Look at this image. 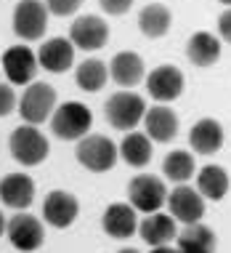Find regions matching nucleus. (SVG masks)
<instances>
[{
	"label": "nucleus",
	"mask_w": 231,
	"mask_h": 253,
	"mask_svg": "<svg viewBox=\"0 0 231 253\" xmlns=\"http://www.w3.org/2000/svg\"><path fill=\"white\" fill-rule=\"evenodd\" d=\"M167 208H170L173 218L183 224H197L205 216V197L194 192L192 187H178L167 195Z\"/></svg>",
	"instance_id": "obj_13"
},
{
	"label": "nucleus",
	"mask_w": 231,
	"mask_h": 253,
	"mask_svg": "<svg viewBox=\"0 0 231 253\" xmlns=\"http://www.w3.org/2000/svg\"><path fill=\"white\" fill-rule=\"evenodd\" d=\"M152 141H149L146 133H138V131H131L122 139L120 144V157L128 163V166L133 168H144L149 166V160H152Z\"/></svg>",
	"instance_id": "obj_25"
},
{
	"label": "nucleus",
	"mask_w": 231,
	"mask_h": 253,
	"mask_svg": "<svg viewBox=\"0 0 231 253\" xmlns=\"http://www.w3.org/2000/svg\"><path fill=\"white\" fill-rule=\"evenodd\" d=\"M215 232L205 227L202 221L186 224V229L175 235V248L181 253H215Z\"/></svg>",
	"instance_id": "obj_20"
},
{
	"label": "nucleus",
	"mask_w": 231,
	"mask_h": 253,
	"mask_svg": "<svg viewBox=\"0 0 231 253\" xmlns=\"http://www.w3.org/2000/svg\"><path fill=\"white\" fill-rule=\"evenodd\" d=\"M77 163L93 173H104V170H112L114 163L120 157V149L114 147V141L104 133H88L77 141Z\"/></svg>",
	"instance_id": "obj_2"
},
{
	"label": "nucleus",
	"mask_w": 231,
	"mask_h": 253,
	"mask_svg": "<svg viewBox=\"0 0 231 253\" xmlns=\"http://www.w3.org/2000/svg\"><path fill=\"white\" fill-rule=\"evenodd\" d=\"M56 109V88L48 83H32L19 99V115L27 126H40Z\"/></svg>",
	"instance_id": "obj_5"
},
{
	"label": "nucleus",
	"mask_w": 231,
	"mask_h": 253,
	"mask_svg": "<svg viewBox=\"0 0 231 253\" xmlns=\"http://www.w3.org/2000/svg\"><path fill=\"white\" fill-rule=\"evenodd\" d=\"M144 128L152 141L167 144L178 136V118L170 107H149L144 112Z\"/></svg>",
	"instance_id": "obj_16"
},
{
	"label": "nucleus",
	"mask_w": 231,
	"mask_h": 253,
	"mask_svg": "<svg viewBox=\"0 0 231 253\" xmlns=\"http://www.w3.org/2000/svg\"><path fill=\"white\" fill-rule=\"evenodd\" d=\"M231 187V179L226 173V168L221 166H205L197 173V192L202 197H207V200H223Z\"/></svg>",
	"instance_id": "obj_24"
},
{
	"label": "nucleus",
	"mask_w": 231,
	"mask_h": 253,
	"mask_svg": "<svg viewBox=\"0 0 231 253\" xmlns=\"http://www.w3.org/2000/svg\"><path fill=\"white\" fill-rule=\"evenodd\" d=\"M117 253H138V251H133V248H122V251H117Z\"/></svg>",
	"instance_id": "obj_34"
},
{
	"label": "nucleus",
	"mask_w": 231,
	"mask_h": 253,
	"mask_svg": "<svg viewBox=\"0 0 231 253\" xmlns=\"http://www.w3.org/2000/svg\"><path fill=\"white\" fill-rule=\"evenodd\" d=\"M0 200L8 208L27 211L35 200V181L27 173H8L0 179Z\"/></svg>",
	"instance_id": "obj_14"
},
{
	"label": "nucleus",
	"mask_w": 231,
	"mask_h": 253,
	"mask_svg": "<svg viewBox=\"0 0 231 253\" xmlns=\"http://www.w3.org/2000/svg\"><path fill=\"white\" fill-rule=\"evenodd\" d=\"M99 3H101V8L109 13V16H122V13L131 11L133 0H99Z\"/></svg>",
	"instance_id": "obj_30"
},
{
	"label": "nucleus",
	"mask_w": 231,
	"mask_h": 253,
	"mask_svg": "<svg viewBox=\"0 0 231 253\" xmlns=\"http://www.w3.org/2000/svg\"><path fill=\"white\" fill-rule=\"evenodd\" d=\"M5 235H8L11 245L22 253H32L37 251L40 245L45 243V229H43V221L30 213H16L5 224Z\"/></svg>",
	"instance_id": "obj_8"
},
{
	"label": "nucleus",
	"mask_w": 231,
	"mask_h": 253,
	"mask_svg": "<svg viewBox=\"0 0 231 253\" xmlns=\"http://www.w3.org/2000/svg\"><path fill=\"white\" fill-rule=\"evenodd\" d=\"M101 227H104L106 235L117 237V240H125L131 237L135 229H138V221H135V208L131 203H112L109 208L101 216Z\"/></svg>",
	"instance_id": "obj_18"
},
{
	"label": "nucleus",
	"mask_w": 231,
	"mask_h": 253,
	"mask_svg": "<svg viewBox=\"0 0 231 253\" xmlns=\"http://www.w3.org/2000/svg\"><path fill=\"white\" fill-rule=\"evenodd\" d=\"M77 213H80V203H77V197L72 192H66V189H53V192H48V197L43 200L45 221L56 229L72 227Z\"/></svg>",
	"instance_id": "obj_10"
},
{
	"label": "nucleus",
	"mask_w": 231,
	"mask_h": 253,
	"mask_svg": "<svg viewBox=\"0 0 231 253\" xmlns=\"http://www.w3.org/2000/svg\"><path fill=\"white\" fill-rule=\"evenodd\" d=\"M91 126H93V112L83 101H66V104L53 109L51 115L53 133L64 141H80L83 136H88Z\"/></svg>",
	"instance_id": "obj_1"
},
{
	"label": "nucleus",
	"mask_w": 231,
	"mask_h": 253,
	"mask_svg": "<svg viewBox=\"0 0 231 253\" xmlns=\"http://www.w3.org/2000/svg\"><path fill=\"white\" fill-rule=\"evenodd\" d=\"M221 3H223V5H231V0H221Z\"/></svg>",
	"instance_id": "obj_35"
},
{
	"label": "nucleus",
	"mask_w": 231,
	"mask_h": 253,
	"mask_svg": "<svg viewBox=\"0 0 231 253\" xmlns=\"http://www.w3.org/2000/svg\"><path fill=\"white\" fill-rule=\"evenodd\" d=\"M69 40L74 48H83V51H99L106 45L109 40V24L104 22L101 16H80L72 22V30H69Z\"/></svg>",
	"instance_id": "obj_9"
},
{
	"label": "nucleus",
	"mask_w": 231,
	"mask_h": 253,
	"mask_svg": "<svg viewBox=\"0 0 231 253\" xmlns=\"http://www.w3.org/2000/svg\"><path fill=\"white\" fill-rule=\"evenodd\" d=\"M183 72L173 64H162L146 75V91L157 101H175L183 93Z\"/></svg>",
	"instance_id": "obj_11"
},
{
	"label": "nucleus",
	"mask_w": 231,
	"mask_h": 253,
	"mask_svg": "<svg viewBox=\"0 0 231 253\" xmlns=\"http://www.w3.org/2000/svg\"><path fill=\"white\" fill-rule=\"evenodd\" d=\"M80 5H83V0H45L48 13H56V16H69Z\"/></svg>",
	"instance_id": "obj_28"
},
{
	"label": "nucleus",
	"mask_w": 231,
	"mask_h": 253,
	"mask_svg": "<svg viewBox=\"0 0 231 253\" xmlns=\"http://www.w3.org/2000/svg\"><path fill=\"white\" fill-rule=\"evenodd\" d=\"M226 141L223 126L215 118H202L194 123V128L189 131V144H192L199 155H213L218 152Z\"/></svg>",
	"instance_id": "obj_19"
},
{
	"label": "nucleus",
	"mask_w": 231,
	"mask_h": 253,
	"mask_svg": "<svg viewBox=\"0 0 231 253\" xmlns=\"http://www.w3.org/2000/svg\"><path fill=\"white\" fill-rule=\"evenodd\" d=\"M8 149H11V155H13L16 163L32 168V166H40V163L48 157L51 144L35 126H22V128H16V131L11 133Z\"/></svg>",
	"instance_id": "obj_4"
},
{
	"label": "nucleus",
	"mask_w": 231,
	"mask_h": 253,
	"mask_svg": "<svg viewBox=\"0 0 231 253\" xmlns=\"http://www.w3.org/2000/svg\"><path fill=\"white\" fill-rule=\"evenodd\" d=\"M5 232V218H3V213H0V235Z\"/></svg>",
	"instance_id": "obj_33"
},
{
	"label": "nucleus",
	"mask_w": 231,
	"mask_h": 253,
	"mask_svg": "<svg viewBox=\"0 0 231 253\" xmlns=\"http://www.w3.org/2000/svg\"><path fill=\"white\" fill-rule=\"evenodd\" d=\"M128 197L131 205L141 213H157L162 205L167 203V187L165 181L152 173H138L128 184Z\"/></svg>",
	"instance_id": "obj_6"
},
{
	"label": "nucleus",
	"mask_w": 231,
	"mask_h": 253,
	"mask_svg": "<svg viewBox=\"0 0 231 253\" xmlns=\"http://www.w3.org/2000/svg\"><path fill=\"white\" fill-rule=\"evenodd\" d=\"M170 24H173V13H170V8H167V5H162V3H149V5H144V8H141V13H138V27H141V32H144L146 38H152V40L167 35Z\"/></svg>",
	"instance_id": "obj_23"
},
{
	"label": "nucleus",
	"mask_w": 231,
	"mask_h": 253,
	"mask_svg": "<svg viewBox=\"0 0 231 253\" xmlns=\"http://www.w3.org/2000/svg\"><path fill=\"white\" fill-rule=\"evenodd\" d=\"M106 78H109V70H106V64L101 59H85L83 64L74 70V83L83 88V91H91V93L101 91V85L106 83Z\"/></svg>",
	"instance_id": "obj_26"
},
{
	"label": "nucleus",
	"mask_w": 231,
	"mask_h": 253,
	"mask_svg": "<svg viewBox=\"0 0 231 253\" xmlns=\"http://www.w3.org/2000/svg\"><path fill=\"white\" fill-rule=\"evenodd\" d=\"M48 27V8L43 0H22L13 8V32L22 40H40Z\"/></svg>",
	"instance_id": "obj_7"
},
{
	"label": "nucleus",
	"mask_w": 231,
	"mask_h": 253,
	"mask_svg": "<svg viewBox=\"0 0 231 253\" xmlns=\"http://www.w3.org/2000/svg\"><path fill=\"white\" fill-rule=\"evenodd\" d=\"M138 235L144 237V243H149L152 248H160V245H170L178 235L175 229L173 216L167 213H149L144 221L138 224Z\"/></svg>",
	"instance_id": "obj_21"
},
{
	"label": "nucleus",
	"mask_w": 231,
	"mask_h": 253,
	"mask_svg": "<svg viewBox=\"0 0 231 253\" xmlns=\"http://www.w3.org/2000/svg\"><path fill=\"white\" fill-rule=\"evenodd\" d=\"M37 56L27 45H13L3 53V72L13 85H27L37 75Z\"/></svg>",
	"instance_id": "obj_12"
},
{
	"label": "nucleus",
	"mask_w": 231,
	"mask_h": 253,
	"mask_svg": "<svg viewBox=\"0 0 231 253\" xmlns=\"http://www.w3.org/2000/svg\"><path fill=\"white\" fill-rule=\"evenodd\" d=\"M109 75H112V80L117 85L133 88V85H138L141 80H144L146 64L135 51H120V53H114V59L109 64Z\"/></svg>",
	"instance_id": "obj_17"
},
{
	"label": "nucleus",
	"mask_w": 231,
	"mask_h": 253,
	"mask_svg": "<svg viewBox=\"0 0 231 253\" xmlns=\"http://www.w3.org/2000/svg\"><path fill=\"white\" fill-rule=\"evenodd\" d=\"M152 253H181V251L170 248V245H160V248H152Z\"/></svg>",
	"instance_id": "obj_32"
},
{
	"label": "nucleus",
	"mask_w": 231,
	"mask_h": 253,
	"mask_svg": "<svg viewBox=\"0 0 231 253\" xmlns=\"http://www.w3.org/2000/svg\"><path fill=\"white\" fill-rule=\"evenodd\" d=\"M144 112H146V101L135 91H117L104 104L106 120L117 131H131V128H135L144 120Z\"/></svg>",
	"instance_id": "obj_3"
},
{
	"label": "nucleus",
	"mask_w": 231,
	"mask_h": 253,
	"mask_svg": "<svg viewBox=\"0 0 231 253\" xmlns=\"http://www.w3.org/2000/svg\"><path fill=\"white\" fill-rule=\"evenodd\" d=\"M218 32H221V38L226 40V43H231V8L223 11L218 16Z\"/></svg>",
	"instance_id": "obj_31"
},
{
	"label": "nucleus",
	"mask_w": 231,
	"mask_h": 253,
	"mask_svg": "<svg viewBox=\"0 0 231 253\" xmlns=\"http://www.w3.org/2000/svg\"><path fill=\"white\" fill-rule=\"evenodd\" d=\"M186 56L192 59V64L197 67H210L221 59V40L210 32H194L186 43Z\"/></svg>",
	"instance_id": "obj_22"
},
{
	"label": "nucleus",
	"mask_w": 231,
	"mask_h": 253,
	"mask_svg": "<svg viewBox=\"0 0 231 253\" xmlns=\"http://www.w3.org/2000/svg\"><path fill=\"white\" fill-rule=\"evenodd\" d=\"M13 107H16V93H13V88L0 83V118L11 115Z\"/></svg>",
	"instance_id": "obj_29"
},
{
	"label": "nucleus",
	"mask_w": 231,
	"mask_h": 253,
	"mask_svg": "<svg viewBox=\"0 0 231 253\" xmlns=\"http://www.w3.org/2000/svg\"><path fill=\"white\" fill-rule=\"evenodd\" d=\"M37 64L45 67V72H53V75L66 72L74 64V45H72V40H66V38L45 40V43L40 45V51H37Z\"/></svg>",
	"instance_id": "obj_15"
},
{
	"label": "nucleus",
	"mask_w": 231,
	"mask_h": 253,
	"mask_svg": "<svg viewBox=\"0 0 231 253\" xmlns=\"http://www.w3.org/2000/svg\"><path fill=\"white\" fill-rule=\"evenodd\" d=\"M162 170H165V176L170 181L183 184L194 176V157L189 152H183V149H173V152L165 157V163H162Z\"/></svg>",
	"instance_id": "obj_27"
}]
</instances>
